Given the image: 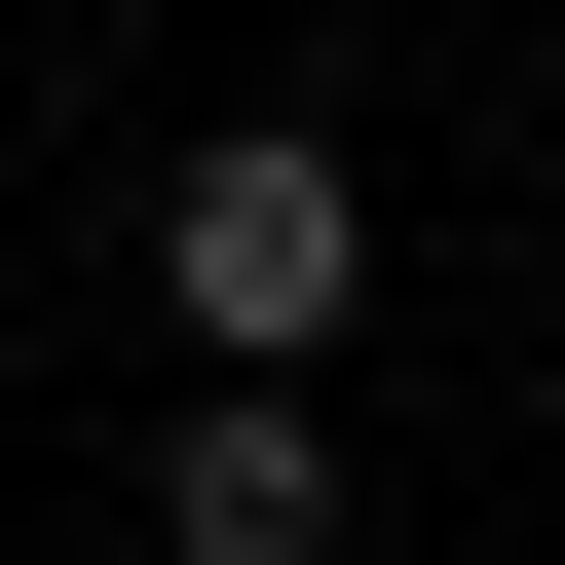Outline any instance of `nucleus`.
Instances as JSON below:
<instances>
[{"instance_id": "2", "label": "nucleus", "mask_w": 565, "mask_h": 565, "mask_svg": "<svg viewBox=\"0 0 565 565\" xmlns=\"http://www.w3.org/2000/svg\"><path fill=\"white\" fill-rule=\"evenodd\" d=\"M151 565H340V415H189L151 452Z\"/></svg>"}, {"instance_id": "1", "label": "nucleus", "mask_w": 565, "mask_h": 565, "mask_svg": "<svg viewBox=\"0 0 565 565\" xmlns=\"http://www.w3.org/2000/svg\"><path fill=\"white\" fill-rule=\"evenodd\" d=\"M151 302H189V377H226V415H302V377H340V302H377L340 114H226V151L151 189Z\"/></svg>"}]
</instances>
